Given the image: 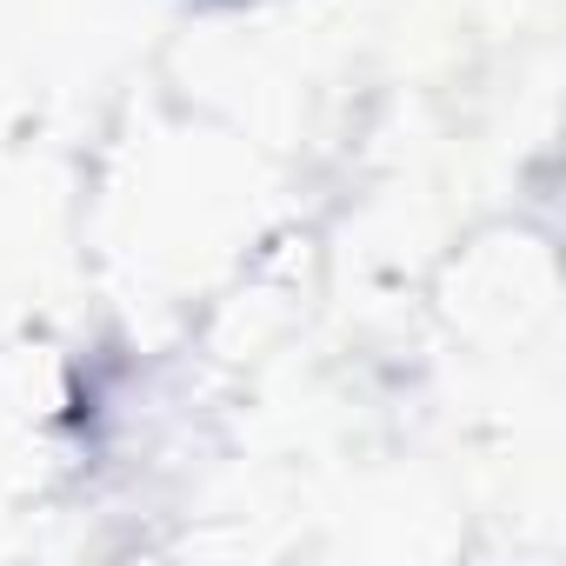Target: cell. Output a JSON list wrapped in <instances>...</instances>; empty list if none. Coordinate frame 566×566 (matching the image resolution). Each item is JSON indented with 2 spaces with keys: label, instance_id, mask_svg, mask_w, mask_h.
Here are the masks:
<instances>
[{
  "label": "cell",
  "instance_id": "cell-1",
  "mask_svg": "<svg viewBox=\"0 0 566 566\" xmlns=\"http://www.w3.org/2000/svg\"><path fill=\"white\" fill-rule=\"evenodd\" d=\"M227 8H240V0H227Z\"/></svg>",
  "mask_w": 566,
  "mask_h": 566
}]
</instances>
